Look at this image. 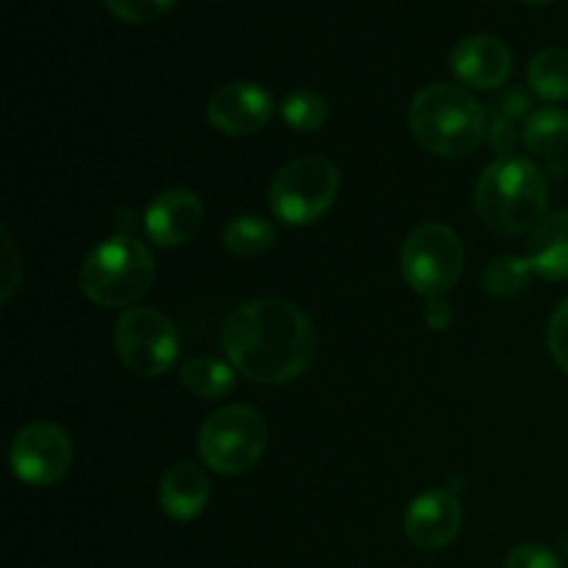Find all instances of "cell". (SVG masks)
I'll list each match as a JSON object with an SVG mask.
<instances>
[{
    "label": "cell",
    "instance_id": "cell-1",
    "mask_svg": "<svg viewBox=\"0 0 568 568\" xmlns=\"http://www.w3.org/2000/svg\"><path fill=\"white\" fill-rule=\"evenodd\" d=\"M222 349L233 369L253 383L277 386L303 375L314 361L311 320L288 300L264 297L233 311L222 327Z\"/></svg>",
    "mask_w": 568,
    "mask_h": 568
},
{
    "label": "cell",
    "instance_id": "cell-2",
    "mask_svg": "<svg viewBox=\"0 0 568 568\" xmlns=\"http://www.w3.org/2000/svg\"><path fill=\"white\" fill-rule=\"evenodd\" d=\"M475 205L480 220L503 236L532 233L549 209V186L530 159L505 155L488 164L477 181Z\"/></svg>",
    "mask_w": 568,
    "mask_h": 568
},
{
    "label": "cell",
    "instance_id": "cell-3",
    "mask_svg": "<svg viewBox=\"0 0 568 568\" xmlns=\"http://www.w3.org/2000/svg\"><path fill=\"white\" fill-rule=\"evenodd\" d=\"M408 125L427 153L460 159L486 139V111L466 89L430 83L410 103Z\"/></svg>",
    "mask_w": 568,
    "mask_h": 568
},
{
    "label": "cell",
    "instance_id": "cell-4",
    "mask_svg": "<svg viewBox=\"0 0 568 568\" xmlns=\"http://www.w3.org/2000/svg\"><path fill=\"white\" fill-rule=\"evenodd\" d=\"M155 261L133 236H111L87 255L81 266V292L103 308H122L150 292Z\"/></svg>",
    "mask_w": 568,
    "mask_h": 568
},
{
    "label": "cell",
    "instance_id": "cell-5",
    "mask_svg": "<svg viewBox=\"0 0 568 568\" xmlns=\"http://www.w3.org/2000/svg\"><path fill=\"white\" fill-rule=\"evenodd\" d=\"M270 430L264 416L250 405H227L200 427L197 449L203 464L216 475L236 477L253 469L266 453Z\"/></svg>",
    "mask_w": 568,
    "mask_h": 568
},
{
    "label": "cell",
    "instance_id": "cell-6",
    "mask_svg": "<svg viewBox=\"0 0 568 568\" xmlns=\"http://www.w3.org/2000/svg\"><path fill=\"white\" fill-rule=\"evenodd\" d=\"M338 194V166L322 155H303L283 166L270 186L272 214L286 225H311Z\"/></svg>",
    "mask_w": 568,
    "mask_h": 568
},
{
    "label": "cell",
    "instance_id": "cell-7",
    "mask_svg": "<svg viewBox=\"0 0 568 568\" xmlns=\"http://www.w3.org/2000/svg\"><path fill=\"white\" fill-rule=\"evenodd\" d=\"M399 270L405 283L427 300L444 297L464 272V244L453 227L427 222L416 227L403 244Z\"/></svg>",
    "mask_w": 568,
    "mask_h": 568
},
{
    "label": "cell",
    "instance_id": "cell-8",
    "mask_svg": "<svg viewBox=\"0 0 568 568\" xmlns=\"http://www.w3.org/2000/svg\"><path fill=\"white\" fill-rule=\"evenodd\" d=\"M114 347L128 372L139 377H161L175 366L181 338L155 308H128L114 325Z\"/></svg>",
    "mask_w": 568,
    "mask_h": 568
},
{
    "label": "cell",
    "instance_id": "cell-9",
    "mask_svg": "<svg viewBox=\"0 0 568 568\" xmlns=\"http://www.w3.org/2000/svg\"><path fill=\"white\" fill-rule=\"evenodd\" d=\"M9 460L17 480L33 488L53 486L70 471L72 442L53 422H31L11 442Z\"/></svg>",
    "mask_w": 568,
    "mask_h": 568
},
{
    "label": "cell",
    "instance_id": "cell-10",
    "mask_svg": "<svg viewBox=\"0 0 568 568\" xmlns=\"http://www.w3.org/2000/svg\"><path fill=\"white\" fill-rule=\"evenodd\" d=\"M464 525V510L453 491L419 494L405 510V536L416 549L436 552L458 538Z\"/></svg>",
    "mask_w": 568,
    "mask_h": 568
},
{
    "label": "cell",
    "instance_id": "cell-11",
    "mask_svg": "<svg viewBox=\"0 0 568 568\" xmlns=\"http://www.w3.org/2000/svg\"><path fill=\"white\" fill-rule=\"evenodd\" d=\"M275 103L258 83H227L209 100V122L227 136H250L270 122Z\"/></svg>",
    "mask_w": 568,
    "mask_h": 568
},
{
    "label": "cell",
    "instance_id": "cell-12",
    "mask_svg": "<svg viewBox=\"0 0 568 568\" xmlns=\"http://www.w3.org/2000/svg\"><path fill=\"white\" fill-rule=\"evenodd\" d=\"M455 78L471 89H497L503 87L514 70V55L508 44L499 42L488 33H475V37L460 39L449 55Z\"/></svg>",
    "mask_w": 568,
    "mask_h": 568
},
{
    "label": "cell",
    "instance_id": "cell-13",
    "mask_svg": "<svg viewBox=\"0 0 568 568\" xmlns=\"http://www.w3.org/2000/svg\"><path fill=\"white\" fill-rule=\"evenodd\" d=\"M203 225V203L189 189H170L148 205L144 227L159 247H181L192 242Z\"/></svg>",
    "mask_w": 568,
    "mask_h": 568
},
{
    "label": "cell",
    "instance_id": "cell-14",
    "mask_svg": "<svg viewBox=\"0 0 568 568\" xmlns=\"http://www.w3.org/2000/svg\"><path fill=\"white\" fill-rule=\"evenodd\" d=\"M211 497V483L205 471L197 464H181L170 466L166 475L161 477L159 486V503L164 514L175 521H192L205 510Z\"/></svg>",
    "mask_w": 568,
    "mask_h": 568
},
{
    "label": "cell",
    "instance_id": "cell-15",
    "mask_svg": "<svg viewBox=\"0 0 568 568\" xmlns=\"http://www.w3.org/2000/svg\"><path fill=\"white\" fill-rule=\"evenodd\" d=\"M525 261L544 281H568V209L549 214L530 233Z\"/></svg>",
    "mask_w": 568,
    "mask_h": 568
},
{
    "label": "cell",
    "instance_id": "cell-16",
    "mask_svg": "<svg viewBox=\"0 0 568 568\" xmlns=\"http://www.w3.org/2000/svg\"><path fill=\"white\" fill-rule=\"evenodd\" d=\"M521 142L532 155H558L568 144V111L544 105L527 114Z\"/></svg>",
    "mask_w": 568,
    "mask_h": 568
},
{
    "label": "cell",
    "instance_id": "cell-17",
    "mask_svg": "<svg viewBox=\"0 0 568 568\" xmlns=\"http://www.w3.org/2000/svg\"><path fill=\"white\" fill-rule=\"evenodd\" d=\"M233 366L211 355H200V358H189L181 366V383L203 399H220L233 388Z\"/></svg>",
    "mask_w": 568,
    "mask_h": 568
},
{
    "label": "cell",
    "instance_id": "cell-18",
    "mask_svg": "<svg viewBox=\"0 0 568 568\" xmlns=\"http://www.w3.org/2000/svg\"><path fill=\"white\" fill-rule=\"evenodd\" d=\"M527 83L544 100H568V50L547 48L532 55Z\"/></svg>",
    "mask_w": 568,
    "mask_h": 568
},
{
    "label": "cell",
    "instance_id": "cell-19",
    "mask_svg": "<svg viewBox=\"0 0 568 568\" xmlns=\"http://www.w3.org/2000/svg\"><path fill=\"white\" fill-rule=\"evenodd\" d=\"M272 242H275V227L255 214L233 216L222 231V244H225L227 253L239 255V258H253V255L266 253Z\"/></svg>",
    "mask_w": 568,
    "mask_h": 568
},
{
    "label": "cell",
    "instance_id": "cell-20",
    "mask_svg": "<svg viewBox=\"0 0 568 568\" xmlns=\"http://www.w3.org/2000/svg\"><path fill=\"white\" fill-rule=\"evenodd\" d=\"M532 270L525 258L519 255H499L497 261L488 264V270L483 272V286L494 297H514L530 281Z\"/></svg>",
    "mask_w": 568,
    "mask_h": 568
},
{
    "label": "cell",
    "instance_id": "cell-21",
    "mask_svg": "<svg viewBox=\"0 0 568 568\" xmlns=\"http://www.w3.org/2000/svg\"><path fill=\"white\" fill-rule=\"evenodd\" d=\"M281 116L286 125L294 128V131L314 133L325 125L327 103L322 94L311 92V89H300V92H292L283 100Z\"/></svg>",
    "mask_w": 568,
    "mask_h": 568
},
{
    "label": "cell",
    "instance_id": "cell-22",
    "mask_svg": "<svg viewBox=\"0 0 568 568\" xmlns=\"http://www.w3.org/2000/svg\"><path fill=\"white\" fill-rule=\"evenodd\" d=\"M105 9L122 22L131 26H148V22L161 20L166 11L175 6V0H103Z\"/></svg>",
    "mask_w": 568,
    "mask_h": 568
},
{
    "label": "cell",
    "instance_id": "cell-23",
    "mask_svg": "<svg viewBox=\"0 0 568 568\" xmlns=\"http://www.w3.org/2000/svg\"><path fill=\"white\" fill-rule=\"evenodd\" d=\"M547 347L555 364L568 375V297L555 308L547 325Z\"/></svg>",
    "mask_w": 568,
    "mask_h": 568
},
{
    "label": "cell",
    "instance_id": "cell-24",
    "mask_svg": "<svg viewBox=\"0 0 568 568\" xmlns=\"http://www.w3.org/2000/svg\"><path fill=\"white\" fill-rule=\"evenodd\" d=\"M503 568H564L555 549L544 547V544H521L514 552H508Z\"/></svg>",
    "mask_w": 568,
    "mask_h": 568
},
{
    "label": "cell",
    "instance_id": "cell-25",
    "mask_svg": "<svg viewBox=\"0 0 568 568\" xmlns=\"http://www.w3.org/2000/svg\"><path fill=\"white\" fill-rule=\"evenodd\" d=\"M488 142H491V148L497 150L499 159H505V155H514V148H516L514 120H503V116H497V120H494V125L488 128Z\"/></svg>",
    "mask_w": 568,
    "mask_h": 568
},
{
    "label": "cell",
    "instance_id": "cell-26",
    "mask_svg": "<svg viewBox=\"0 0 568 568\" xmlns=\"http://www.w3.org/2000/svg\"><path fill=\"white\" fill-rule=\"evenodd\" d=\"M3 253H6V283H3V303H9L14 294L17 283H20V258H17V247L11 242L9 231H3Z\"/></svg>",
    "mask_w": 568,
    "mask_h": 568
},
{
    "label": "cell",
    "instance_id": "cell-27",
    "mask_svg": "<svg viewBox=\"0 0 568 568\" xmlns=\"http://www.w3.org/2000/svg\"><path fill=\"white\" fill-rule=\"evenodd\" d=\"M425 322L430 325V331H436V333L447 331L449 322H453V311H449L447 300L433 297L425 308Z\"/></svg>",
    "mask_w": 568,
    "mask_h": 568
},
{
    "label": "cell",
    "instance_id": "cell-28",
    "mask_svg": "<svg viewBox=\"0 0 568 568\" xmlns=\"http://www.w3.org/2000/svg\"><path fill=\"white\" fill-rule=\"evenodd\" d=\"M527 109H530V103H527L525 92H516V89L510 94H505V98L497 103V111L503 120H516V116H525Z\"/></svg>",
    "mask_w": 568,
    "mask_h": 568
},
{
    "label": "cell",
    "instance_id": "cell-29",
    "mask_svg": "<svg viewBox=\"0 0 568 568\" xmlns=\"http://www.w3.org/2000/svg\"><path fill=\"white\" fill-rule=\"evenodd\" d=\"M525 3H549V0H525Z\"/></svg>",
    "mask_w": 568,
    "mask_h": 568
}]
</instances>
